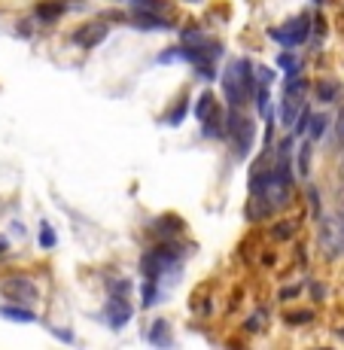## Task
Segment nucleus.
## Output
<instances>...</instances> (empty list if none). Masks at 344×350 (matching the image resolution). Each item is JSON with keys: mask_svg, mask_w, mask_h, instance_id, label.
<instances>
[{"mask_svg": "<svg viewBox=\"0 0 344 350\" xmlns=\"http://www.w3.org/2000/svg\"><path fill=\"white\" fill-rule=\"evenodd\" d=\"M256 85H259V77H256V67L247 58L232 62L222 73V92H226V100L232 107H241L244 100L256 98Z\"/></svg>", "mask_w": 344, "mask_h": 350, "instance_id": "obj_1", "label": "nucleus"}, {"mask_svg": "<svg viewBox=\"0 0 344 350\" xmlns=\"http://www.w3.org/2000/svg\"><path fill=\"white\" fill-rule=\"evenodd\" d=\"M317 241H320L323 253H326L329 259H339V256H344V217H341V213H329V217L320 219Z\"/></svg>", "mask_w": 344, "mask_h": 350, "instance_id": "obj_2", "label": "nucleus"}, {"mask_svg": "<svg viewBox=\"0 0 344 350\" xmlns=\"http://www.w3.org/2000/svg\"><path fill=\"white\" fill-rule=\"evenodd\" d=\"M177 262H180V250H174L171 244H161V247H153L150 253H144L140 271H144L146 280H161V274L171 265H177Z\"/></svg>", "mask_w": 344, "mask_h": 350, "instance_id": "obj_3", "label": "nucleus"}, {"mask_svg": "<svg viewBox=\"0 0 344 350\" xmlns=\"http://www.w3.org/2000/svg\"><path fill=\"white\" fill-rule=\"evenodd\" d=\"M226 137H232L238 156H247V152H250V146H253V122L241 116L238 107H232V113H228V119H226Z\"/></svg>", "mask_w": 344, "mask_h": 350, "instance_id": "obj_4", "label": "nucleus"}, {"mask_svg": "<svg viewBox=\"0 0 344 350\" xmlns=\"http://www.w3.org/2000/svg\"><path fill=\"white\" fill-rule=\"evenodd\" d=\"M308 37H311V18L308 16H295V18H289L283 28L272 31V40H278L283 46H302Z\"/></svg>", "mask_w": 344, "mask_h": 350, "instance_id": "obj_5", "label": "nucleus"}, {"mask_svg": "<svg viewBox=\"0 0 344 350\" xmlns=\"http://www.w3.org/2000/svg\"><path fill=\"white\" fill-rule=\"evenodd\" d=\"M0 293H3L10 301H18V305H31V301H37L40 289L34 286V280H31V278H25V274H16V278L3 280Z\"/></svg>", "mask_w": 344, "mask_h": 350, "instance_id": "obj_6", "label": "nucleus"}, {"mask_svg": "<svg viewBox=\"0 0 344 350\" xmlns=\"http://www.w3.org/2000/svg\"><path fill=\"white\" fill-rule=\"evenodd\" d=\"M110 33V28H107L104 22H89V25H83L79 31H73V43L77 46H83V49H94L98 43H104V37Z\"/></svg>", "mask_w": 344, "mask_h": 350, "instance_id": "obj_7", "label": "nucleus"}, {"mask_svg": "<svg viewBox=\"0 0 344 350\" xmlns=\"http://www.w3.org/2000/svg\"><path fill=\"white\" fill-rule=\"evenodd\" d=\"M131 314H134V308L128 305L125 295H113V299L107 301V308H104V317H107V323H110L113 329H122L125 323L131 320Z\"/></svg>", "mask_w": 344, "mask_h": 350, "instance_id": "obj_8", "label": "nucleus"}, {"mask_svg": "<svg viewBox=\"0 0 344 350\" xmlns=\"http://www.w3.org/2000/svg\"><path fill=\"white\" fill-rule=\"evenodd\" d=\"M302 113V95H295V92H283V107H280V119L287 128L295 125V119H299Z\"/></svg>", "mask_w": 344, "mask_h": 350, "instance_id": "obj_9", "label": "nucleus"}, {"mask_svg": "<svg viewBox=\"0 0 344 350\" xmlns=\"http://www.w3.org/2000/svg\"><path fill=\"white\" fill-rule=\"evenodd\" d=\"M67 6H70V0H43V3H37V18L40 22H55L67 12Z\"/></svg>", "mask_w": 344, "mask_h": 350, "instance_id": "obj_10", "label": "nucleus"}, {"mask_svg": "<svg viewBox=\"0 0 344 350\" xmlns=\"http://www.w3.org/2000/svg\"><path fill=\"white\" fill-rule=\"evenodd\" d=\"M131 25L137 31H165L171 22H168V18H156V12H137V10H134Z\"/></svg>", "mask_w": 344, "mask_h": 350, "instance_id": "obj_11", "label": "nucleus"}, {"mask_svg": "<svg viewBox=\"0 0 344 350\" xmlns=\"http://www.w3.org/2000/svg\"><path fill=\"white\" fill-rule=\"evenodd\" d=\"M220 107H217V98H213V92H204L198 100H195V119L198 122H207L211 116H217Z\"/></svg>", "mask_w": 344, "mask_h": 350, "instance_id": "obj_12", "label": "nucleus"}, {"mask_svg": "<svg viewBox=\"0 0 344 350\" xmlns=\"http://www.w3.org/2000/svg\"><path fill=\"white\" fill-rule=\"evenodd\" d=\"M168 323L165 320H159V323H153V329L150 332H146V341H150V345H159V347H168L171 345V335H168Z\"/></svg>", "mask_w": 344, "mask_h": 350, "instance_id": "obj_13", "label": "nucleus"}, {"mask_svg": "<svg viewBox=\"0 0 344 350\" xmlns=\"http://www.w3.org/2000/svg\"><path fill=\"white\" fill-rule=\"evenodd\" d=\"M0 317L16 320V323H34V320H37V314L28 311V308H12V305H3V308H0Z\"/></svg>", "mask_w": 344, "mask_h": 350, "instance_id": "obj_14", "label": "nucleus"}, {"mask_svg": "<svg viewBox=\"0 0 344 350\" xmlns=\"http://www.w3.org/2000/svg\"><path fill=\"white\" fill-rule=\"evenodd\" d=\"M326 128H329V116L326 113H317V116H311V122H308V134H311V140H320L326 134Z\"/></svg>", "mask_w": 344, "mask_h": 350, "instance_id": "obj_15", "label": "nucleus"}, {"mask_svg": "<svg viewBox=\"0 0 344 350\" xmlns=\"http://www.w3.org/2000/svg\"><path fill=\"white\" fill-rule=\"evenodd\" d=\"M299 174H302L305 180L311 177V140L299 146Z\"/></svg>", "mask_w": 344, "mask_h": 350, "instance_id": "obj_16", "label": "nucleus"}, {"mask_svg": "<svg viewBox=\"0 0 344 350\" xmlns=\"http://www.w3.org/2000/svg\"><path fill=\"white\" fill-rule=\"evenodd\" d=\"M317 98H320L323 104H332V100L339 98V85L329 83V79H326V83H317Z\"/></svg>", "mask_w": 344, "mask_h": 350, "instance_id": "obj_17", "label": "nucleus"}, {"mask_svg": "<svg viewBox=\"0 0 344 350\" xmlns=\"http://www.w3.org/2000/svg\"><path fill=\"white\" fill-rule=\"evenodd\" d=\"M308 122H311V110H308V107H302L299 119H295V125H293V134H305V128H308Z\"/></svg>", "mask_w": 344, "mask_h": 350, "instance_id": "obj_18", "label": "nucleus"}, {"mask_svg": "<svg viewBox=\"0 0 344 350\" xmlns=\"http://www.w3.org/2000/svg\"><path fill=\"white\" fill-rule=\"evenodd\" d=\"M278 62H280V67H283V70H289V73H299V58H295V55H289V52H283V55L278 58Z\"/></svg>", "mask_w": 344, "mask_h": 350, "instance_id": "obj_19", "label": "nucleus"}, {"mask_svg": "<svg viewBox=\"0 0 344 350\" xmlns=\"http://www.w3.org/2000/svg\"><path fill=\"white\" fill-rule=\"evenodd\" d=\"M40 247H46V250L55 247V232H52L49 226H43V232H40Z\"/></svg>", "mask_w": 344, "mask_h": 350, "instance_id": "obj_20", "label": "nucleus"}, {"mask_svg": "<svg viewBox=\"0 0 344 350\" xmlns=\"http://www.w3.org/2000/svg\"><path fill=\"white\" fill-rule=\"evenodd\" d=\"M314 314L311 311H295V314H287V323H311Z\"/></svg>", "mask_w": 344, "mask_h": 350, "instance_id": "obj_21", "label": "nucleus"}, {"mask_svg": "<svg viewBox=\"0 0 344 350\" xmlns=\"http://www.w3.org/2000/svg\"><path fill=\"white\" fill-rule=\"evenodd\" d=\"M274 238H280V241L293 238V226H289V223H278V226H274Z\"/></svg>", "mask_w": 344, "mask_h": 350, "instance_id": "obj_22", "label": "nucleus"}, {"mask_svg": "<svg viewBox=\"0 0 344 350\" xmlns=\"http://www.w3.org/2000/svg\"><path fill=\"white\" fill-rule=\"evenodd\" d=\"M308 198H311V207H314V213H320V195H317L314 189H308Z\"/></svg>", "mask_w": 344, "mask_h": 350, "instance_id": "obj_23", "label": "nucleus"}, {"mask_svg": "<svg viewBox=\"0 0 344 350\" xmlns=\"http://www.w3.org/2000/svg\"><path fill=\"white\" fill-rule=\"evenodd\" d=\"M339 140H341V146H344V107H341V116H339Z\"/></svg>", "mask_w": 344, "mask_h": 350, "instance_id": "obj_24", "label": "nucleus"}, {"mask_svg": "<svg viewBox=\"0 0 344 350\" xmlns=\"http://www.w3.org/2000/svg\"><path fill=\"white\" fill-rule=\"evenodd\" d=\"M339 201H341V204H344V189H341V192H339Z\"/></svg>", "mask_w": 344, "mask_h": 350, "instance_id": "obj_25", "label": "nucleus"}, {"mask_svg": "<svg viewBox=\"0 0 344 350\" xmlns=\"http://www.w3.org/2000/svg\"><path fill=\"white\" fill-rule=\"evenodd\" d=\"M186 3H201V0H186Z\"/></svg>", "mask_w": 344, "mask_h": 350, "instance_id": "obj_26", "label": "nucleus"}, {"mask_svg": "<svg viewBox=\"0 0 344 350\" xmlns=\"http://www.w3.org/2000/svg\"><path fill=\"white\" fill-rule=\"evenodd\" d=\"M317 3H323V0H317Z\"/></svg>", "mask_w": 344, "mask_h": 350, "instance_id": "obj_27", "label": "nucleus"}]
</instances>
